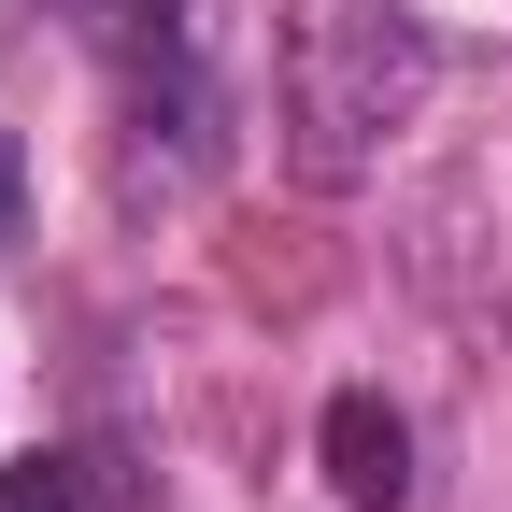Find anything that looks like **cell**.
Here are the masks:
<instances>
[{"label": "cell", "instance_id": "3", "mask_svg": "<svg viewBox=\"0 0 512 512\" xmlns=\"http://www.w3.org/2000/svg\"><path fill=\"white\" fill-rule=\"evenodd\" d=\"M328 498H342V512H413V427L384 413L370 384L328 399Z\"/></svg>", "mask_w": 512, "mask_h": 512}, {"label": "cell", "instance_id": "4", "mask_svg": "<svg viewBox=\"0 0 512 512\" xmlns=\"http://www.w3.org/2000/svg\"><path fill=\"white\" fill-rule=\"evenodd\" d=\"M0 512H86V456H43L29 441V456L0 470Z\"/></svg>", "mask_w": 512, "mask_h": 512}, {"label": "cell", "instance_id": "1", "mask_svg": "<svg viewBox=\"0 0 512 512\" xmlns=\"http://www.w3.org/2000/svg\"><path fill=\"white\" fill-rule=\"evenodd\" d=\"M427 86H441V43L413 0H285V29H271V143L313 200H342L399 157Z\"/></svg>", "mask_w": 512, "mask_h": 512}, {"label": "cell", "instance_id": "2", "mask_svg": "<svg viewBox=\"0 0 512 512\" xmlns=\"http://www.w3.org/2000/svg\"><path fill=\"white\" fill-rule=\"evenodd\" d=\"M100 72H114V128H128V185H200L228 157V86L200 43V0H43Z\"/></svg>", "mask_w": 512, "mask_h": 512}, {"label": "cell", "instance_id": "5", "mask_svg": "<svg viewBox=\"0 0 512 512\" xmlns=\"http://www.w3.org/2000/svg\"><path fill=\"white\" fill-rule=\"evenodd\" d=\"M15 214H29V157H15V128H0V242H15Z\"/></svg>", "mask_w": 512, "mask_h": 512}]
</instances>
